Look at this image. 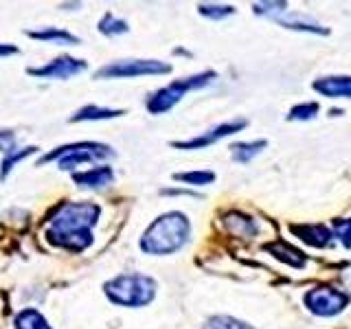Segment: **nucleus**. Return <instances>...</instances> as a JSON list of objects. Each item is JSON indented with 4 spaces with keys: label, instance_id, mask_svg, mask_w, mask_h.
<instances>
[{
    "label": "nucleus",
    "instance_id": "f257e3e1",
    "mask_svg": "<svg viewBox=\"0 0 351 329\" xmlns=\"http://www.w3.org/2000/svg\"><path fill=\"white\" fill-rule=\"evenodd\" d=\"M99 206L93 202H64L51 215L47 237L53 246L82 252L93 244V226L97 224Z\"/></svg>",
    "mask_w": 351,
    "mask_h": 329
},
{
    "label": "nucleus",
    "instance_id": "f03ea898",
    "mask_svg": "<svg viewBox=\"0 0 351 329\" xmlns=\"http://www.w3.org/2000/svg\"><path fill=\"white\" fill-rule=\"evenodd\" d=\"M189 230V219L182 213H165L145 230L141 239V250L149 255H169L186 244Z\"/></svg>",
    "mask_w": 351,
    "mask_h": 329
},
{
    "label": "nucleus",
    "instance_id": "7ed1b4c3",
    "mask_svg": "<svg viewBox=\"0 0 351 329\" xmlns=\"http://www.w3.org/2000/svg\"><path fill=\"white\" fill-rule=\"evenodd\" d=\"M108 299L117 305L143 307L156 294V283L145 274H121V277L106 283Z\"/></svg>",
    "mask_w": 351,
    "mask_h": 329
},
{
    "label": "nucleus",
    "instance_id": "20e7f679",
    "mask_svg": "<svg viewBox=\"0 0 351 329\" xmlns=\"http://www.w3.org/2000/svg\"><path fill=\"white\" fill-rule=\"evenodd\" d=\"M112 156V149L108 145H101V143H73V145H64L60 149H55L51 154L42 158V162H49V160H58L60 162V169L69 171L80 167L84 162H93V160H104Z\"/></svg>",
    "mask_w": 351,
    "mask_h": 329
},
{
    "label": "nucleus",
    "instance_id": "39448f33",
    "mask_svg": "<svg viewBox=\"0 0 351 329\" xmlns=\"http://www.w3.org/2000/svg\"><path fill=\"white\" fill-rule=\"evenodd\" d=\"M215 80V73H202V75H195V77H186V80H178L169 84L167 88H162V90H158L154 97H149L147 101V110L152 114H160V112H167V110H171L176 103L180 101V99L184 97V93L189 90H197V88H204L206 84H211Z\"/></svg>",
    "mask_w": 351,
    "mask_h": 329
},
{
    "label": "nucleus",
    "instance_id": "423d86ee",
    "mask_svg": "<svg viewBox=\"0 0 351 329\" xmlns=\"http://www.w3.org/2000/svg\"><path fill=\"white\" fill-rule=\"evenodd\" d=\"M171 66L162 64L156 60H125V62H114L110 66H104L97 73V80H112V77H138V75H162L169 73Z\"/></svg>",
    "mask_w": 351,
    "mask_h": 329
},
{
    "label": "nucleus",
    "instance_id": "0eeeda50",
    "mask_svg": "<svg viewBox=\"0 0 351 329\" xmlns=\"http://www.w3.org/2000/svg\"><path fill=\"white\" fill-rule=\"evenodd\" d=\"M305 305L318 316H334L345 310L347 296L334 288H314L305 294Z\"/></svg>",
    "mask_w": 351,
    "mask_h": 329
},
{
    "label": "nucleus",
    "instance_id": "6e6552de",
    "mask_svg": "<svg viewBox=\"0 0 351 329\" xmlns=\"http://www.w3.org/2000/svg\"><path fill=\"white\" fill-rule=\"evenodd\" d=\"M86 62L84 60H73V58H58L49 62L42 69H29V75L33 77H42V80H66V77L80 75L82 71H86Z\"/></svg>",
    "mask_w": 351,
    "mask_h": 329
},
{
    "label": "nucleus",
    "instance_id": "1a4fd4ad",
    "mask_svg": "<svg viewBox=\"0 0 351 329\" xmlns=\"http://www.w3.org/2000/svg\"><path fill=\"white\" fill-rule=\"evenodd\" d=\"M246 127V121L239 119V121H230V123H224V125H217L215 130H208L206 134L202 136H195L191 141H182V143H173V147H180V149H200V147H206L211 145V143L224 138L228 134H235L237 130Z\"/></svg>",
    "mask_w": 351,
    "mask_h": 329
},
{
    "label": "nucleus",
    "instance_id": "9d476101",
    "mask_svg": "<svg viewBox=\"0 0 351 329\" xmlns=\"http://www.w3.org/2000/svg\"><path fill=\"white\" fill-rule=\"evenodd\" d=\"M292 230L296 235H299L305 244H310L314 248H327L332 246V233L321 226V224H305V226H292Z\"/></svg>",
    "mask_w": 351,
    "mask_h": 329
},
{
    "label": "nucleus",
    "instance_id": "9b49d317",
    "mask_svg": "<svg viewBox=\"0 0 351 329\" xmlns=\"http://www.w3.org/2000/svg\"><path fill=\"white\" fill-rule=\"evenodd\" d=\"M314 90L325 97H347L351 99V77H325L314 82Z\"/></svg>",
    "mask_w": 351,
    "mask_h": 329
},
{
    "label": "nucleus",
    "instance_id": "f8f14e48",
    "mask_svg": "<svg viewBox=\"0 0 351 329\" xmlns=\"http://www.w3.org/2000/svg\"><path fill=\"white\" fill-rule=\"evenodd\" d=\"M114 178V173L110 167H95V169H88L82 173H75L73 180L80 184V186H90V189H99V186H106L110 184Z\"/></svg>",
    "mask_w": 351,
    "mask_h": 329
},
{
    "label": "nucleus",
    "instance_id": "ddd939ff",
    "mask_svg": "<svg viewBox=\"0 0 351 329\" xmlns=\"http://www.w3.org/2000/svg\"><path fill=\"white\" fill-rule=\"evenodd\" d=\"M266 250L270 255H274L279 261H283L285 266H292V268H301L305 263V257L301 255V250H296L292 246H288L285 241H274V244H268Z\"/></svg>",
    "mask_w": 351,
    "mask_h": 329
},
{
    "label": "nucleus",
    "instance_id": "4468645a",
    "mask_svg": "<svg viewBox=\"0 0 351 329\" xmlns=\"http://www.w3.org/2000/svg\"><path fill=\"white\" fill-rule=\"evenodd\" d=\"M224 224L228 226L230 233L237 235V237H252V235L257 233L255 222H252L250 217L239 215V213H228V215L224 217Z\"/></svg>",
    "mask_w": 351,
    "mask_h": 329
},
{
    "label": "nucleus",
    "instance_id": "2eb2a0df",
    "mask_svg": "<svg viewBox=\"0 0 351 329\" xmlns=\"http://www.w3.org/2000/svg\"><path fill=\"white\" fill-rule=\"evenodd\" d=\"M123 114V110H110V108H99V106H86L71 117L73 123L77 121H101V119H114Z\"/></svg>",
    "mask_w": 351,
    "mask_h": 329
},
{
    "label": "nucleus",
    "instance_id": "dca6fc26",
    "mask_svg": "<svg viewBox=\"0 0 351 329\" xmlns=\"http://www.w3.org/2000/svg\"><path fill=\"white\" fill-rule=\"evenodd\" d=\"M29 38L42 40V42H55V44H80V38H75L73 33L62 29H44V31H29Z\"/></svg>",
    "mask_w": 351,
    "mask_h": 329
},
{
    "label": "nucleus",
    "instance_id": "f3484780",
    "mask_svg": "<svg viewBox=\"0 0 351 329\" xmlns=\"http://www.w3.org/2000/svg\"><path fill=\"white\" fill-rule=\"evenodd\" d=\"M16 329H51V325L38 310L27 307L16 316Z\"/></svg>",
    "mask_w": 351,
    "mask_h": 329
},
{
    "label": "nucleus",
    "instance_id": "a211bd4d",
    "mask_svg": "<svg viewBox=\"0 0 351 329\" xmlns=\"http://www.w3.org/2000/svg\"><path fill=\"white\" fill-rule=\"evenodd\" d=\"M266 147V141H257V143H237L233 149V160L237 162H248L250 158H255L257 154Z\"/></svg>",
    "mask_w": 351,
    "mask_h": 329
},
{
    "label": "nucleus",
    "instance_id": "6ab92c4d",
    "mask_svg": "<svg viewBox=\"0 0 351 329\" xmlns=\"http://www.w3.org/2000/svg\"><path fill=\"white\" fill-rule=\"evenodd\" d=\"M36 151H38V147H22V149H16V151L7 154L5 160H3V167H0V180L7 178L9 171L14 169V164H18L22 158H27V156H31V154H36Z\"/></svg>",
    "mask_w": 351,
    "mask_h": 329
},
{
    "label": "nucleus",
    "instance_id": "aec40b11",
    "mask_svg": "<svg viewBox=\"0 0 351 329\" xmlns=\"http://www.w3.org/2000/svg\"><path fill=\"white\" fill-rule=\"evenodd\" d=\"M204 329H252V327L237 321L233 316H215V318H208Z\"/></svg>",
    "mask_w": 351,
    "mask_h": 329
},
{
    "label": "nucleus",
    "instance_id": "412c9836",
    "mask_svg": "<svg viewBox=\"0 0 351 329\" xmlns=\"http://www.w3.org/2000/svg\"><path fill=\"white\" fill-rule=\"evenodd\" d=\"M99 31L106 33V36H121V33L128 31V25L123 20H117L114 16L106 14L101 18V22H99Z\"/></svg>",
    "mask_w": 351,
    "mask_h": 329
},
{
    "label": "nucleus",
    "instance_id": "4be33fe9",
    "mask_svg": "<svg viewBox=\"0 0 351 329\" xmlns=\"http://www.w3.org/2000/svg\"><path fill=\"white\" fill-rule=\"evenodd\" d=\"M176 180L180 182H189V184H208L215 180V173L211 171H189V173H176Z\"/></svg>",
    "mask_w": 351,
    "mask_h": 329
},
{
    "label": "nucleus",
    "instance_id": "5701e85b",
    "mask_svg": "<svg viewBox=\"0 0 351 329\" xmlns=\"http://www.w3.org/2000/svg\"><path fill=\"white\" fill-rule=\"evenodd\" d=\"M334 230H336L338 239L343 241V246L351 248V217L349 219H336Z\"/></svg>",
    "mask_w": 351,
    "mask_h": 329
},
{
    "label": "nucleus",
    "instance_id": "b1692460",
    "mask_svg": "<svg viewBox=\"0 0 351 329\" xmlns=\"http://www.w3.org/2000/svg\"><path fill=\"white\" fill-rule=\"evenodd\" d=\"M288 5L285 3H257L255 11L261 16H270V18H277V14H285Z\"/></svg>",
    "mask_w": 351,
    "mask_h": 329
},
{
    "label": "nucleus",
    "instance_id": "393cba45",
    "mask_svg": "<svg viewBox=\"0 0 351 329\" xmlns=\"http://www.w3.org/2000/svg\"><path fill=\"white\" fill-rule=\"evenodd\" d=\"M314 114H318V103H307V106H296L292 108V112H290V119L292 121H307V119H312Z\"/></svg>",
    "mask_w": 351,
    "mask_h": 329
},
{
    "label": "nucleus",
    "instance_id": "a878e982",
    "mask_svg": "<svg viewBox=\"0 0 351 329\" xmlns=\"http://www.w3.org/2000/svg\"><path fill=\"white\" fill-rule=\"evenodd\" d=\"M200 14L206 16V18H226L230 14H235V9L233 7H213V5H200Z\"/></svg>",
    "mask_w": 351,
    "mask_h": 329
},
{
    "label": "nucleus",
    "instance_id": "bb28decb",
    "mask_svg": "<svg viewBox=\"0 0 351 329\" xmlns=\"http://www.w3.org/2000/svg\"><path fill=\"white\" fill-rule=\"evenodd\" d=\"M0 151H5V156L11 151H16V134L11 130L0 132Z\"/></svg>",
    "mask_w": 351,
    "mask_h": 329
},
{
    "label": "nucleus",
    "instance_id": "cd10ccee",
    "mask_svg": "<svg viewBox=\"0 0 351 329\" xmlns=\"http://www.w3.org/2000/svg\"><path fill=\"white\" fill-rule=\"evenodd\" d=\"M20 53L18 47H14V44H0V55H16Z\"/></svg>",
    "mask_w": 351,
    "mask_h": 329
}]
</instances>
